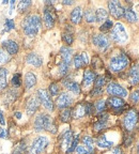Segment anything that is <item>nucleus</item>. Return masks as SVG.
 <instances>
[{"label":"nucleus","mask_w":139,"mask_h":154,"mask_svg":"<svg viewBox=\"0 0 139 154\" xmlns=\"http://www.w3.org/2000/svg\"><path fill=\"white\" fill-rule=\"evenodd\" d=\"M33 126L36 132L48 131L51 134H56L57 133V125L54 123L53 119L47 113H40L39 116H36Z\"/></svg>","instance_id":"f257e3e1"},{"label":"nucleus","mask_w":139,"mask_h":154,"mask_svg":"<svg viewBox=\"0 0 139 154\" xmlns=\"http://www.w3.org/2000/svg\"><path fill=\"white\" fill-rule=\"evenodd\" d=\"M40 28H41V17L36 14L28 15L23 22V30L28 36L36 35Z\"/></svg>","instance_id":"f03ea898"},{"label":"nucleus","mask_w":139,"mask_h":154,"mask_svg":"<svg viewBox=\"0 0 139 154\" xmlns=\"http://www.w3.org/2000/svg\"><path fill=\"white\" fill-rule=\"evenodd\" d=\"M130 63V59L125 54H120L119 56H116L109 62V69H110L113 72L119 73L121 71H123L125 67L128 65Z\"/></svg>","instance_id":"7ed1b4c3"},{"label":"nucleus","mask_w":139,"mask_h":154,"mask_svg":"<svg viewBox=\"0 0 139 154\" xmlns=\"http://www.w3.org/2000/svg\"><path fill=\"white\" fill-rule=\"evenodd\" d=\"M48 143L49 141L45 136H39L32 142L31 147L29 149V154H41L42 152L45 151Z\"/></svg>","instance_id":"20e7f679"},{"label":"nucleus","mask_w":139,"mask_h":154,"mask_svg":"<svg viewBox=\"0 0 139 154\" xmlns=\"http://www.w3.org/2000/svg\"><path fill=\"white\" fill-rule=\"evenodd\" d=\"M111 38L117 43L123 44L127 41V34L125 31L124 26L121 23H118L113 27L111 30Z\"/></svg>","instance_id":"39448f33"},{"label":"nucleus","mask_w":139,"mask_h":154,"mask_svg":"<svg viewBox=\"0 0 139 154\" xmlns=\"http://www.w3.org/2000/svg\"><path fill=\"white\" fill-rule=\"evenodd\" d=\"M138 111L135 110V109H132V110H128L126 112L124 117V120H123V124H124V128L127 132H132L135 128V126L138 123Z\"/></svg>","instance_id":"423d86ee"},{"label":"nucleus","mask_w":139,"mask_h":154,"mask_svg":"<svg viewBox=\"0 0 139 154\" xmlns=\"http://www.w3.org/2000/svg\"><path fill=\"white\" fill-rule=\"evenodd\" d=\"M36 94H38V99H39V101H40V103L43 104V106L48 111H53L54 103H53V101H51V95H49V93L47 92V90L39 89Z\"/></svg>","instance_id":"0eeeda50"},{"label":"nucleus","mask_w":139,"mask_h":154,"mask_svg":"<svg viewBox=\"0 0 139 154\" xmlns=\"http://www.w3.org/2000/svg\"><path fill=\"white\" fill-rule=\"evenodd\" d=\"M107 93L113 96H118V97H125L127 96V90L124 89L122 86L116 82H110L107 86Z\"/></svg>","instance_id":"6e6552de"},{"label":"nucleus","mask_w":139,"mask_h":154,"mask_svg":"<svg viewBox=\"0 0 139 154\" xmlns=\"http://www.w3.org/2000/svg\"><path fill=\"white\" fill-rule=\"evenodd\" d=\"M108 9H109V12L110 14L113 15L115 18L119 19V18H122L124 16V8L122 7L119 1H109L108 2Z\"/></svg>","instance_id":"1a4fd4ad"},{"label":"nucleus","mask_w":139,"mask_h":154,"mask_svg":"<svg viewBox=\"0 0 139 154\" xmlns=\"http://www.w3.org/2000/svg\"><path fill=\"white\" fill-rule=\"evenodd\" d=\"M44 24L47 28H53L55 25V13H54V8L51 5H47L44 10Z\"/></svg>","instance_id":"9d476101"},{"label":"nucleus","mask_w":139,"mask_h":154,"mask_svg":"<svg viewBox=\"0 0 139 154\" xmlns=\"http://www.w3.org/2000/svg\"><path fill=\"white\" fill-rule=\"evenodd\" d=\"M57 106L59 108L65 109L73 104V97L69 93H61L57 99Z\"/></svg>","instance_id":"9b49d317"},{"label":"nucleus","mask_w":139,"mask_h":154,"mask_svg":"<svg viewBox=\"0 0 139 154\" xmlns=\"http://www.w3.org/2000/svg\"><path fill=\"white\" fill-rule=\"evenodd\" d=\"M92 42L94 45L101 49H105L109 46V38L105 34H94L92 38Z\"/></svg>","instance_id":"f8f14e48"},{"label":"nucleus","mask_w":139,"mask_h":154,"mask_svg":"<svg viewBox=\"0 0 139 154\" xmlns=\"http://www.w3.org/2000/svg\"><path fill=\"white\" fill-rule=\"evenodd\" d=\"M39 106H40V101H39L38 97L36 96H32L27 101L26 103V112L28 116H32L34 112H36V110L39 109Z\"/></svg>","instance_id":"ddd939ff"},{"label":"nucleus","mask_w":139,"mask_h":154,"mask_svg":"<svg viewBox=\"0 0 139 154\" xmlns=\"http://www.w3.org/2000/svg\"><path fill=\"white\" fill-rule=\"evenodd\" d=\"M72 140H73V133H72V131L67 130L65 133H63L60 138L62 149H64L65 151H66L70 148V146H71V143H72Z\"/></svg>","instance_id":"4468645a"},{"label":"nucleus","mask_w":139,"mask_h":154,"mask_svg":"<svg viewBox=\"0 0 139 154\" xmlns=\"http://www.w3.org/2000/svg\"><path fill=\"white\" fill-rule=\"evenodd\" d=\"M2 47L10 55H15L18 51V45L16 44V42L12 41V40H8V41L2 42Z\"/></svg>","instance_id":"2eb2a0df"},{"label":"nucleus","mask_w":139,"mask_h":154,"mask_svg":"<svg viewBox=\"0 0 139 154\" xmlns=\"http://www.w3.org/2000/svg\"><path fill=\"white\" fill-rule=\"evenodd\" d=\"M86 113V104L79 103L75 106V108L72 110V117L74 119H80L85 117Z\"/></svg>","instance_id":"dca6fc26"},{"label":"nucleus","mask_w":139,"mask_h":154,"mask_svg":"<svg viewBox=\"0 0 139 154\" xmlns=\"http://www.w3.org/2000/svg\"><path fill=\"white\" fill-rule=\"evenodd\" d=\"M62 82H63V85H64L65 88H66V89H69L70 91H72L74 94H79V93H80V87H79V85L77 84V82H72L69 77H66L65 79H63Z\"/></svg>","instance_id":"f3484780"},{"label":"nucleus","mask_w":139,"mask_h":154,"mask_svg":"<svg viewBox=\"0 0 139 154\" xmlns=\"http://www.w3.org/2000/svg\"><path fill=\"white\" fill-rule=\"evenodd\" d=\"M26 61H27V63H29V64H31V65L36 66V67L41 66L42 63H43V61H42V58L36 53H30V54H29V55L26 57Z\"/></svg>","instance_id":"a211bd4d"},{"label":"nucleus","mask_w":139,"mask_h":154,"mask_svg":"<svg viewBox=\"0 0 139 154\" xmlns=\"http://www.w3.org/2000/svg\"><path fill=\"white\" fill-rule=\"evenodd\" d=\"M60 53H61V56H62L63 62H65L69 65L71 64V62H72V60H73L72 49H71L70 47H67V46H63V47H61Z\"/></svg>","instance_id":"6ab92c4d"},{"label":"nucleus","mask_w":139,"mask_h":154,"mask_svg":"<svg viewBox=\"0 0 139 154\" xmlns=\"http://www.w3.org/2000/svg\"><path fill=\"white\" fill-rule=\"evenodd\" d=\"M108 104H109V106H110L113 109L125 107V102L123 101L121 97H118V96H111V97H109Z\"/></svg>","instance_id":"aec40b11"},{"label":"nucleus","mask_w":139,"mask_h":154,"mask_svg":"<svg viewBox=\"0 0 139 154\" xmlns=\"http://www.w3.org/2000/svg\"><path fill=\"white\" fill-rule=\"evenodd\" d=\"M128 79L132 85H138L139 84V70L136 65L131 67L128 72Z\"/></svg>","instance_id":"412c9836"},{"label":"nucleus","mask_w":139,"mask_h":154,"mask_svg":"<svg viewBox=\"0 0 139 154\" xmlns=\"http://www.w3.org/2000/svg\"><path fill=\"white\" fill-rule=\"evenodd\" d=\"M95 74L92 72L91 70H86L84 74V80H82V85H84L85 88L91 86L92 82L95 80Z\"/></svg>","instance_id":"4be33fe9"},{"label":"nucleus","mask_w":139,"mask_h":154,"mask_svg":"<svg viewBox=\"0 0 139 154\" xmlns=\"http://www.w3.org/2000/svg\"><path fill=\"white\" fill-rule=\"evenodd\" d=\"M82 17V9L80 7H76L71 13V22L73 24H78L80 23Z\"/></svg>","instance_id":"5701e85b"},{"label":"nucleus","mask_w":139,"mask_h":154,"mask_svg":"<svg viewBox=\"0 0 139 154\" xmlns=\"http://www.w3.org/2000/svg\"><path fill=\"white\" fill-rule=\"evenodd\" d=\"M36 75L31 72L27 73L26 76H25V86H26L27 89H31V88H33V87L36 86Z\"/></svg>","instance_id":"b1692460"},{"label":"nucleus","mask_w":139,"mask_h":154,"mask_svg":"<svg viewBox=\"0 0 139 154\" xmlns=\"http://www.w3.org/2000/svg\"><path fill=\"white\" fill-rule=\"evenodd\" d=\"M124 17L128 23H136L137 20H138L136 13H135L131 8L124 9Z\"/></svg>","instance_id":"393cba45"},{"label":"nucleus","mask_w":139,"mask_h":154,"mask_svg":"<svg viewBox=\"0 0 139 154\" xmlns=\"http://www.w3.org/2000/svg\"><path fill=\"white\" fill-rule=\"evenodd\" d=\"M107 17H108V13L105 9L103 8H100V9L96 10V13H95V19L96 22L98 23H102V22H106L107 20Z\"/></svg>","instance_id":"a878e982"},{"label":"nucleus","mask_w":139,"mask_h":154,"mask_svg":"<svg viewBox=\"0 0 139 154\" xmlns=\"http://www.w3.org/2000/svg\"><path fill=\"white\" fill-rule=\"evenodd\" d=\"M96 143H97V147L103 148V149H108V148H111V147H113V144L111 141H108L104 135H102V136H100V137L97 138V140H96Z\"/></svg>","instance_id":"bb28decb"},{"label":"nucleus","mask_w":139,"mask_h":154,"mask_svg":"<svg viewBox=\"0 0 139 154\" xmlns=\"http://www.w3.org/2000/svg\"><path fill=\"white\" fill-rule=\"evenodd\" d=\"M27 149V144L25 140H20L19 142H17L16 146L13 149V153L12 154H23Z\"/></svg>","instance_id":"cd10ccee"},{"label":"nucleus","mask_w":139,"mask_h":154,"mask_svg":"<svg viewBox=\"0 0 139 154\" xmlns=\"http://www.w3.org/2000/svg\"><path fill=\"white\" fill-rule=\"evenodd\" d=\"M7 75L8 71L5 67H0V90L5 89L7 87Z\"/></svg>","instance_id":"c85d7f7f"},{"label":"nucleus","mask_w":139,"mask_h":154,"mask_svg":"<svg viewBox=\"0 0 139 154\" xmlns=\"http://www.w3.org/2000/svg\"><path fill=\"white\" fill-rule=\"evenodd\" d=\"M82 143H84L85 147L89 150V152H90V153H91V154L93 153V152H94L93 139H92L90 136H85V137L82 138Z\"/></svg>","instance_id":"c756f323"},{"label":"nucleus","mask_w":139,"mask_h":154,"mask_svg":"<svg viewBox=\"0 0 139 154\" xmlns=\"http://www.w3.org/2000/svg\"><path fill=\"white\" fill-rule=\"evenodd\" d=\"M71 116H72V110L69 108H65L60 112V120L62 122H69L70 119H71Z\"/></svg>","instance_id":"7c9ffc66"},{"label":"nucleus","mask_w":139,"mask_h":154,"mask_svg":"<svg viewBox=\"0 0 139 154\" xmlns=\"http://www.w3.org/2000/svg\"><path fill=\"white\" fill-rule=\"evenodd\" d=\"M85 18H86V22L87 23H90V24H92V23L96 22L95 19V13L92 11L91 9H88L85 12Z\"/></svg>","instance_id":"2f4dec72"},{"label":"nucleus","mask_w":139,"mask_h":154,"mask_svg":"<svg viewBox=\"0 0 139 154\" xmlns=\"http://www.w3.org/2000/svg\"><path fill=\"white\" fill-rule=\"evenodd\" d=\"M31 5V1L30 0H23L18 3V11L19 12H26L27 10Z\"/></svg>","instance_id":"473e14b6"},{"label":"nucleus","mask_w":139,"mask_h":154,"mask_svg":"<svg viewBox=\"0 0 139 154\" xmlns=\"http://www.w3.org/2000/svg\"><path fill=\"white\" fill-rule=\"evenodd\" d=\"M62 38H63V41L65 42V44H67V45H71V44L73 43V41H74L72 32H67V31L64 32V33L62 34Z\"/></svg>","instance_id":"72a5a7b5"},{"label":"nucleus","mask_w":139,"mask_h":154,"mask_svg":"<svg viewBox=\"0 0 139 154\" xmlns=\"http://www.w3.org/2000/svg\"><path fill=\"white\" fill-rule=\"evenodd\" d=\"M10 61V56L5 49L0 48V63H7Z\"/></svg>","instance_id":"f704fd0d"},{"label":"nucleus","mask_w":139,"mask_h":154,"mask_svg":"<svg viewBox=\"0 0 139 154\" xmlns=\"http://www.w3.org/2000/svg\"><path fill=\"white\" fill-rule=\"evenodd\" d=\"M105 108H106V102L104 100H100V101H97L95 103V109L97 112L102 113L105 110Z\"/></svg>","instance_id":"c9c22d12"},{"label":"nucleus","mask_w":139,"mask_h":154,"mask_svg":"<svg viewBox=\"0 0 139 154\" xmlns=\"http://www.w3.org/2000/svg\"><path fill=\"white\" fill-rule=\"evenodd\" d=\"M73 62H74V65L76 69H80V67L84 66V61H82V56H80V54L79 55H76L74 57V59H73Z\"/></svg>","instance_id":"e433bc0d"},{"label":"nucleus","mask_w":139,"mask_h":154,"mask_svg":"<svg viewBox=\"0 0 139 154\" xmlns=\"http://www.w3.org/2000/svg\"><path fill=\"white\" fill-rule=\"evenodd\" d=\"M78 135H77L76 137H73V140H72V143H71V146H70V148L66 150V153H72V152H74L75 150H76L77 148V143H78Z\"/></svg>","instance_id":"4c0bfd02"},{"label":"nucleus","mask_w":139,"mask_h":154,"mask_svg":"<svg viewBox=\"0 0 139 154\" xmlns=\"http://www.w3.org/2000/svg\"><path fill=\"white\" fill-rule=\"evenodd\" d=\"M69 66H70L69 64H66L65 62L61 61L60 65H59V74H60L61 76H64L67 73V71H69Z\"/></svg>","instance_id":"58836bf2"},{"label":"nucleus","mask_w":139,"mask_h":154,"mask_svg":"<svg viewBox=\"0 0 139 154\" xmlns=\"http://www.w3.org/2000/svg\"><path fill=\"white\" fill-rule=\"evenodd\" d=\"M20 77H22V75L19 74V73H16V74L13 76L12 85L15 87V88H18V87H20V85H22V82H20Z\"/></svg>","instance_id":"ea45409f"},{"label":"nucleus","mask_w":139,"mask_h":154,"mask_svg":"<svg viewBox=\"0 0 139 154\" xmlns=\"http://www.w3.org/2000/svg\"><path fill=\"white\" fill-rule=\"evenodd\" d=\"M94 84H95V87L94 88H101L105 85V78L103 76H97L95 77V80H94Z\"/></svg>","instance_id":"a19ab883"},{"label":"nucleus","mask_w":139,"mask_h":154,"mask_svg":"<svg viewBox=\"0 0 139 154\" xmlns=\"http://www.w3.org/2000/svg\"><path fill=\"white\" fill-rule=\"evenodd\" d=\"M113 28V22H111L110 19H107L105 23H104L103 25L101 26V31H107V30H109V29Z\"/></svg>","instance_id":"79ce46f5"},{"label":"nucleus","mask_w":139,"mask_h":154,"mask_svg":"<svg viewBox=\"0 0 139 154\" xmlns=\"http://www.w3.org/2000/svg\"><path fill=\"white\" fill-rule=\"evenodd\" d=\"M49 92H51V94L54 96L58 95V93H59V87H58V85L51 84V86H49Z\"/></svg>","instance_id":"37998d69"},{"label":"nucleus","mask_w":139,"mask_h":154,"mask_svg":"<svg viewBox=\"0 0 139 154\" xmlns=\"http://www.w3.org/2000/svg\"><path fill=\"white\" fill-rule=\"evenodd\" d=\"M76 152H77V154H91L85 146H77Z\"/></svg>","instance_id":"c03bdc74"},{"label":"nucleus","mask_w":139,"mask_h":154,"mask_svg":"<svg viewBox=\"0 0 139 154\" xmlns=\"http://www.w3.org/2000/svg\"><path fill=\"white\" fill-rule=\"evenodd\" d=\"M14 27H15V25L12 19H7V20H5V31L12 30V29H14Z\"/></svg>","instance_id":"a18cd8bd"},{"label":"nucleus","mask_w":139,"mask_h":154,"mask_svg":"<svg viewBox=\"0 0 139 154\" xmlns=\"http://www.w3.org/2000/svg\"><path fill=\"white\" fill-rule=\"evenodd\" d=\"M131 101L134 104L139 103V91H134L131 94Z\"/></svg>","instance_id":"49530a36"},{"label":"nucleus","mask_w":139,"mask_h":154,"mask_svg":"<svg viewBox=\"0 0 139 154\" xmlns=\"http://www.w3.org/2000/svg\"><path fill=\"white\" fill-rule=\"evenodd\" d=\"M92 112H93V105L91 103H86V113L92 115Z\"/></svg>","instance_id":"de8ad7c7"},{"label":"nucleus","mask_w":139,"mask_h":154,"mask_svg":"<svg viewBox=\"0 0 139 154\" xmlns=\"http://www.w3.org/2000/svg\"><path fill=\"white\" fill-rule=\"evenodd\" d=\"M102 93H103V90H102L101 88H94L90 94H91L92 96H96V95H100V94H102Z\"/></svg>","instance_id":"09e8293b"},{"label":"nucleus","mask_w":139,"mask_h":154,"mask_svg":"<svg viewBox=\"0 0 139 154\" xmlns=\"http://www.w3.org/2000/svg\"><path fill=\"white\" fill-rule=\"evenodd\" d=\"M80 56H82V61H84V64L86 65V64H88L89 63V59H88V55H87L86 53H82L80 54Z\"/></svg>","instance_id":"8fccbe9b"},{"label":"nucleus","mask_w":139,"mask_h":154,"mask_svg":"<svg viewBox=\"0 0 139 154\" xmlns=\"http://www.w3.org/2000/svg\"><path fill=\"white\" fill-rule=\"evenodd\" d=\"M7 137V132L2 128H0V138H5Z\"/></svg>","instance_id":"3c124183"},{"label":"nucleus","mask_w":139,"mask_h":154,"mask_svg":"<svg viewBox=\"0 0 139 154\" xmlns=\"http://www.w3.org/2000/svg\"><path fill=\"white\" fill-rule=\"evenodd\" d=\"M0 124L1 125H5V117H3L2 112L0 111Z\"/></svg>","instance_id":"603ef678"},{"label":"nucleus","mask_w":139,"mask_h":154,"mask_svg":"<svg viewBox=\"0 0 139 154\" xmlns=\"http://www.w3.org/2000/svg\"><path fill=\"white\" fill-rule=\"evenodd\" d=\"M113 153L115 154H122V151H121V149L119 147H116L115 149H113Z\"/></svg>","instance_id":"864d4df0"},{"label":"nucleus","mask_w":139,"mask_h":154,"mask_svg":"<svg viewBox=\"0 0 139 154\" xmlns=\"http://www.w3.org/2000/svg\"><path fill=\"white\" fill-rule=\"evenodd\" d=\"M73 3H74V1H71V0H65V1H63V5H73Z\"/></svg>","instance_id":"5fc2aeb1"},{"label":"nucleus","mask_w":139,"mask_h":154,"mask_svg":"<svg viewBox=\"0 0 139 154\" xmlns=\"http://www.w3.org/2000/svg\"><path fill=\"white\" fill-rule=\"evenodd\" d=\"M15 117H16L17 119H20V118H22V112L16 111V112H15Z\"/></svg>","instance_id":"6e6d98bb"},{"label":"nucleus","mask_w":139,"mask_h":154,"mask_svg":"<svg viewBox=\"0 0 139 154\" xmlns=\"http://www.w3.org/2000/svg\"><path fill=\"white\" fill-rule=\"evenodd\" d=\"M10 3H11V10H10V13H12V10H13V8H14V1H10Z\"/></svg>","instance_id":"4d7b16f0"},{"label":"nucleus","mask_w":139,"mask_h":154,"mask_svg":"<svg viewBox=\"0 0 139 154\" xmlns=\"http://www.w3.org/2000/svg\"><path fill=\"white\" fill-rule=\"evenodd\" d=\"M137 154H139V144H138V147H137Z\"/></svg>","instance_id":"13d9d810"},{"label":"nucleus","mask_w":139,"mask_h":154,"mask_svg":"<svg viewBox=\"0 0 139 154\" xmlns=\"http://www.w3.org/2000/svg\"><path fill=\"white\" fill-rule=\"evenodd\" d=\"M137 67H138V70H139V63H138V66H137Z\"/></svg>","instance_id":"bf43d9fd"}]
</instances>
